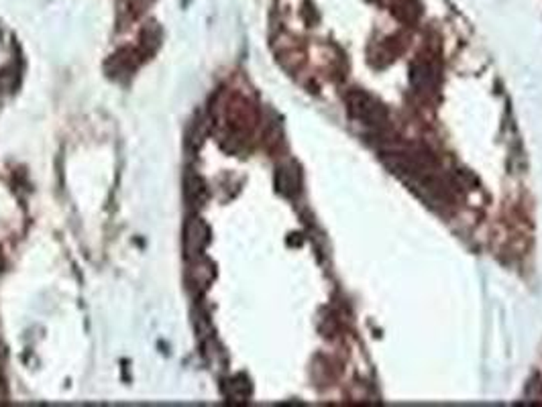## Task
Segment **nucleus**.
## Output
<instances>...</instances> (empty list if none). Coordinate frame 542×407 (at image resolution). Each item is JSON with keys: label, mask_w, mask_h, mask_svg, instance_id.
Here are the masks:
<instances>
[{"label": "nucleus", "mask_w": 542, "mask_h": 407, "mask_svg": "<svg viewBox=\"0 0 542 407\" xmlns=\"http://www.w3.org/2000/svg\"><path fill=\"white\" fill-rule=\"evenodd\" d=\"M153 2L155 0H123V8L121 10L129 17V21H135Z\"/></svg>", "instance_id": "20e7f679"}, {"label": "nucleus", "mask_w": 542, "mask_h": 407, "mask_svg": "<svg viewBox=\"0 0 542 407\" xmlns=\"http://www.w3.org/2000/svg\"><path fill=\"white\" fill-rule=\"evenodd\" d=\"M349 102V112L357 120H361L367 127H375L380 129L385 125V110L365 92H351L347 96Z\"/></svg>", "instance_id": "f257e3e1"}, {"label": "nucleus", "mask_w": 542, "mask_h": 407, "mask_svg": "<svg viewBox=\"0 0 542 407\" xmlns=\"http://www.w3.org/2000/svg\"><path fill=\"white\" fill-rule=\"evenodd\" d=\"M412 81H414L416 92H431L434 88L433 67H431L428 63H418V65L414 67Z\"/></svg>", "instance_id": "7ed1b4c3"}, {"label": "nucleus", "mask_w": 542, "mask_h": 407, "mask_svg": "<svg viewBox=\"0 0 542 407\" xmlns=\"http://www.w3.org/2000/svg\"><path fill=\"white\" fill-rule=\"evenodd\" d=\"M206 241H208L206 226L198 218H192L188 226H186V253H188V257H198Z\"/></svg>", "instance_id": "f03ea898"}]
</instances>
